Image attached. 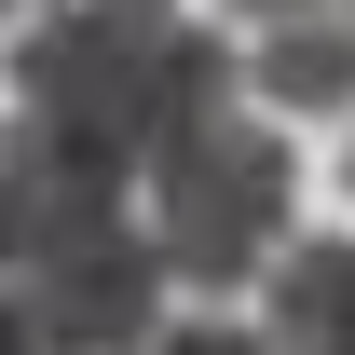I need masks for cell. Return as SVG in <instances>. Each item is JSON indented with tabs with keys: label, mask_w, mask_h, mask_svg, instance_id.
Instances as JSON below:
<instances>
[{
	"label": "cell",
	"mask_w": 355,
	"mask_h": 355,
	"mask_svg": "<svg viewBox=\"0 0 355 355\" xmlns=\"http://www.w3.org/2000/svg\"><path fill=\"white\" fill-rule=\"evenodd\" d=\"M0 301L42 355H150L164 342V246L137 205V164L83 150L14 110L0 137Z\"/></svg>",
	"instance_id": "6da1fadb"
},
{
	"label": "cell",
	"mask_w": 355,
	"mask_h": 355,
	"mask_svg": "<svg viewBox=\"0 0 355 355\" xmlns=\"http://www.w3.org/2000/svg\"><path fill=\"white\" fill-rule=\"evenodd\" d=\"M232 96H246V55L178 0H69V14L42 0L14 28V110L110 164H164L178 137L232 123Z\"/></svg>",
	"instance_id": "7a4b0ae2"
},
{
	"label": "cell",
	"mask_w": 355,
	"mask_h": 355,
	"mask_svg": "<svg viewBox=\"0 0 355 355\" xmlns=\"http://www.w3.org/2000/svg\"><path fill=\"white\" fill-rule=\"evenodd\" d=\"M246 83L260 110H355V14H273L260 42H246Z\"/></svg>",
	"instance_id": "277c9868"
},
{
	"label": "cell",
	"mask_w": 355,
	"mask_h": 355,
	"mask_svg": "<svg viewBox=\"0 0 355 355\" xmlns=\"http://www.w3.org/2000/svg\"><path fill=\"white\" fill-rule=\"evenodd\" d=\"M342 178H355V164H342Z\"/></svg>",
	"instance_id": "30bf717a"
},
{
	"label": "cell",
	"mask_w": 355,
	"mask_h": 355,
	"mask_svg": "<svg viewBox=\"0 0 355 355\" xmlns=\"http://www.w3.org/2000/svg\"><path fill=\"white\" fill-rule=\"evenodd\" d=\"M219 14H246V28H273V14H355V0H219Z\"/></svg>",
	"instance_id": "52a82bcc"
},
{
	"label": "cell",
	"mask_w": 355,
	"mask_h": 355,
	"mask_svg": "<svg viewBox=\"0 0 355 355\" xmlns=\"http://www.w3.org/2000/svg\"><path fill=\"white\" fill-rule=\"evenodd\" d=\"M260 342L273 355H355V246H287Z\"/></svg>",
	"instance_id": "5b68a950"
},
{
	"label": "cell",
	"mask_w": 355,
	"mask_h": 355,
	"mask_svg": "<svg viewBox=\"0 0 355 355\" xmlns=\"http://www.w3.org/2000/svg\"><path fill=\"white\" fill-rule=\"evenodd\" d=\"M287 191H301V164H287V137L273 123H205L178 137L164 164H150V246H164L178 287H246V273H273V246H287Z\"/></svg>",
	"instance_id": "3957f363"
},
{
	"label": "cell",
	"mask_w": 355,
	"mask_h": 355,
	"mask_svg": "<svg viewBox=\"0 0 355 355\" xmlns=\"http://www.w3.org/2000/svg\"><path fill=\"white\" fill-rule=\"evenodd\" d=\"M0 14H42V0H0Z\"/></svg>",
	"instance_id": "9c48e42d"
},
{
	"label": "cell",
	"mask_w": 355,
	"mask_h": 355,
	"mask_svg": "<svg viewBox=\"0 0 355 355\" xmlns=\"http://www.w3.org/2000/svg\"><path fill=\"white\" fill-rule=\"evenodd\" d=\"M150 355H273V342H260V328H164Z\"/></svg>",
	"instance_id": "8992f818"
},
{
	"label": "cell",
	"mask_w": 355,
	"mask_h": 355,
	"mask_svg": "<svg viewBox=\"0 0 355 355\" xmlns=\"http://www.w3.org/2000/svg\"><path fill=\"white\" fill-rule=\"evenodd\" d=\"M0 355H42V342H28V314H14V301H0Z\"/></svg>",
	"instance_id": "ba28073f"
}]
</instances>
